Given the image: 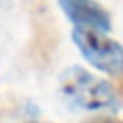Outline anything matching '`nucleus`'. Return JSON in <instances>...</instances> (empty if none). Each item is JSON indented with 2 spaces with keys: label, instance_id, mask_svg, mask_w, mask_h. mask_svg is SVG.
I'll return each mask as SVG.
<instances>
[{
  "label": "nucleus",
  "instance_id": "1",
  "mask_svg": "<svg viewBox=\"0 0 123 123\" xmlns=\"http://www.w3.org/2000/svg\"><path fill=\"white\" fill-rule=\"evenodd\" d=\"M60 100L75 111H92L115 108L113 88L100 77L92 75L81 65L67 67L60 77Z\"/></svg>",
  "mask_w": 123,
  "mask_h": 123
},
{
  "label": "nucleus",
  "instance_id": "2",
  "mask_svg": "<svg viewBox=\"0 0 123 123\" xmlns=\"http://www.w3.org/2000/svg\"><path fill=\"white\" fill-rule=\"evenodd\" d=\"M71 38L90 65L113 77L123 75V44L106 37L102 31L85 27H75Z\"/></svg>",
  "mask_w": 123,
  "mask_h": 123
},
{
  "label": "nucleus",
  "instance_id": "3",
  "mask_svg": "<svg viewBox=\"0 0 123 123\" xmlns=\"http://www.w3.org/2000/svg\"><path fill=\"white\" fill-rule=\"evenodd\" d=\"M58 4L75 27L96 29L102 33L111 29L110 13L96 0H58Z\"/></svg>",
  "mask_w": 123,
  "mask_h": 123
},
{
  "label": "nucleus",
  "instance_id": "4",
  "mask_svg": "<svg viewBox=\"0 0 123 123\" xmlns=\"http://www.w3.org/2000/svg\"><path fill=\"white\" fill-rule=\"evenodd\" d=\"M86 123H123V121H119V119H113V117H108V115H104V117H94V119H90V121H86Z\"/></svg>",
  "mask_w": 123,
  "mask_h": 123
},
{
  "label": "nucleus",
  "instance_id": "5",
  "mask_svg": "<svg viewBox=\"0 0 123 123\" xmlns=\"http://www.w3.org/2000/svg\"><path fill=\"white\" fill-rule=\"evenodd\" d=\"M10 4H12V0H0V6H6V8H8Z\"/></svg>",
  "mask_w": 123,
  "mask_h": 123
},
{
  "label": "nucleus",
  "instance_id": "6",
  "mask_svg": "<svg viewBox=\"0 0 123 123\" xmlns=\"http://www.w3.org/2000/svg\"><path fill=\"white\" fill-rule=\"evenodd\" d=\"M119 90H121V94H123V79L119 81Z\"/></svg>",
  "mask_w": 123,
  "mask_h": 123
},
{
  "label": "nucleus",
  "instance_id": "7",
  "mask_svg": "<svg viewBox=\"0 0 123 123\" xmlns=\"http://www.w3.org/2000/svg\"><path fill=\"white\" fill-rule=\"evenodd\" d=\"M33 123H37V121H33Z\"/></svg>",
  "mask_w": 123,
  "mask_h": 123
}]
</instances>
